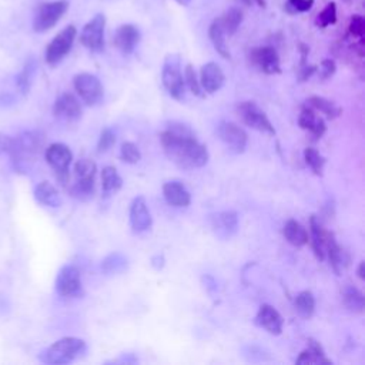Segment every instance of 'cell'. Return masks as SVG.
Listing matches in <instances>:
<instances>
[{
    "mask_svg": "<svg viewBox=\"0 0 365 365\" xmlns=\"http://www.w3.org/2000/svg\"><path fill=\"white\" fill-rule=\"evenodd\" d=\"M56 291L64 298H76L83 294L81 275L76 265L66 264L60 268L56 277Z\"/></svg>",
    "mask_w": 365,
    "mask_h": 365,
    "instance_id": "30bf717a",
    "label": "cell"
},
{
    "mask_svg": "<svg viewBox=\"0 0 365 365\" xmlns=\"http://www.w3.org/2000/svg\"><path fill=\"white\" fill-rule=\"evenodd\" d=\"M163 195L165 201L177 208L188 207L191 202V194L187 190V187L177 180H171L164 182L163 185Z\"/></svg>",
    "mask_w": 365,
    "mask_h": 365,
    "instance_id": "44dd1931",
    "label": "cell"
},
{
    "mask_svg": "<svg viewBox=\"0 0 365 365\" xmlns=\"http://www.w3.org/2000/svg\"><path fill=\"white\" fill-rule=\"evenodd\" d=\"M364 268H365V262L361 261L359 265H358V269H356V274H358L359 279H365V271H364Z\"/></svg>",
    "mask_w": 365,
    "mask_h": 365,
    "instance_id": "7dc6e473",
    "label": "cell"
},
{
    "mask_svg": "<svg viewBox=\"0 0 365 365\" xmlns=\"http://www.w3.org/2000/svg\"><path fill=\"white\" fill-rule=\"evenodd\" d=\"M34 198L38 204L50 208H57L61 205V197L57 188L50 181H41L36 185Z\"/></svg>",
    "mask_w": 365,
    "mask_h": 365,
    "instance_id": "d4e9b609",
    "label": "cell"
},
{
    "mask_svg": "<svg viewBox=\"0 0 365 365\" xmlns=\"http://www.w3.org/2000/svg\"><path fill=\"white\" fill-rule=\"evenodd\" d=\"M73 86L80 98L87 106H97L104 97V88L100 80L90 73H78L73 78Z\"/></svg>",
    "mask_w": 365,
    "mask_h": 365,
    "instance_id": "9c48e42d",
    "label": "cell"
},
{
    "mask_svg": "<svg viewBox=\"0 0 365 365\" xmlns=\"http://www.w3.org/2000/svg\"><path fill=\"white\" fill-rule=\"evenodd\" d=\"M250 61L265 74H278L281 73L279 57L274 47L261 46L250 51Z\"/></svg>",
    "mask_w": 365,
    "mask_h": 365,
    "instance_id": "4fadbf2b",
    "label": "cell"
},
{
    "mask_svg": "<svg viewBox=\"0 0 365 365\" xmlns=\"http://www.w3.org/2000/svg\"><path fill=\"white\" fill-rule=\"evenodd\" d=\"M348 33L354 38L364 40V36H365V20H364V17L361 14H354L351 17L349 24H348Z\"/></svg>",
    "mask_w": 365,
    "mask_h": 365,
    "instance_id": "b9f144b4",
    "label": "cell"
},
{
    "mask_svg": "<svg viewBox=\"0 0 365 365\" xmlns=\"http://www.w3.org/2000/svg\"><path fill=\"white\" fill-rule=\"evenodd\" d=\"M255 324L272 335H279L284 328L281 314L269 304H262L255 315Z\"/></svg>",
    "mask_w": 365,
    "mask_h": 365,
    "instance_id": "ac0fdd59",
    "label": "cell"
},
{
    "mask_svg": "<svg viewBox=\"0 0 365 365\" xmlns=\"http://www.w3.org/2000/svg\"><path fill=\"white\" fill-rule=\"evenodd\" d=\"M47 164L53 168L57 180L66 184L68 180V167L73 160L71 150L63 143H53L46 148L44 153Z\"/></svg>",
    "mask_w": 365,
    "mask_h": 365,
    "instance_id": "52a82bcc",
    "label": "cell"
},
{
    "mask_svg": "<svg viewBox=\"0 0 365 365\" xmlns=\"http://www.w3.org/2000/svg\"><path fill=\"white\" fill-rule=\"evenodd\" d=\"M77 30L73 24L64 27L60 33L54 36V38L48 43L46 48V61L50 66L58 64L71 50L73 43L76 40Z\"/></svg>",
    "mask_w": 365,
    "mask_h": 365,
    "instance_id": "ba28073f",
    "label": "cell"
},
{
    "mask_svg": "<svg viewBox=\"0 0 365 365\" xmlns=\"http://www.w3.org/2000/svg\"><path fill=\"white\" fill-rule=\"evenodd\" d=\"M335 70H336L335 61L331 60V58H325V60H322V63H321V66H319V77H321L322 80H327V78H329L331 76H334Z\"/></svg>",
    "mask_w": 365,
    "mask_h": 365,
    "instance_id": "f6af8a7d",
    "label": "cell"
},
{
    "mask_svg": "<svg viewBox=\"0 0 365 365\" xmlns=\"http://www.w3.org/2000/svg\"><path fill=\"white\" fill-rule=\"evenodd\" d=\"M120 157L123 161L128 164H137L141 160V153L140 148L131 143V141H124L120 148Z\"/></svg>",
    "mask_w": 365,
    "mask_h": 365,
    "instance_id": "ab89813d",
    "label": "cell"
},
{
    "mask_svg": "<svg viewBox=\"0 0 365 365\" xmlns=\"http://www.w3.org/2000/svg\"><path fill=\"white\" fill-rule=\"evenodd\" d=\"M237 113L241 117L242 123L247 124L248 127L258 130L261 133H267L269 135L275 134V128L272 125V123L269 121V118L267 117V114L264 113V110L254 101H241L237 106Z\"/></svg>",
    "mask_w": 365,
    "mask_h": 365,
    "instance_id": "8992f818",
    "label": "cell"
},
{
    "mask_svg": "<svg viewBox=\"0 0 365 365\" xmlns=\"http://www.w3.org/2000/svg\"><path fill=\"white\" fill-rule=\"evenodd\" d=\"M123 185V180L120 177V174L117 173V170L111 165H107L103 168L101 171V187H103V192L106 195H110L113 192H117Z\"/></svg>",
    "mask_w": 365,
    "mask_h": 365,
    "instance_id": "4dcf8cb0",
    "label": "cell"
},
{
    "mask_svg": "<svg viewBox=\"0 0 365 365\" xmlns=\"http://www.w3.org/2000/svg\"><path fill=\"white\" fill-rule=\"evenodd\" d=\"M304 160L307 163V165L312 170L314 174L317 175H322V170H324V165H325V158L322 157V154L312 148V147H307L304 150Z\"/></svg>",
    "mask_w": 365,
    "mask_h": 365,
    "instance_id": "d590c367",
    "label": "cell"
},
{
    "mask_svg": "<svg viewBox=\"0 0 365 365\" xmlns=\"http://www.w3.org/2000/svg\"><path fill=\"white\" fill-rule=\"evenodd\" d=\"M184 83L188 86V88L191 90V93L194 96L201 97L202 96V88L200 84V78L192 67V64H187L184 68Z\"/></svg>",
    "mask_w": 365,
    "mask_h": 365,
    "instance_id": "60d3db41",
    "label": "cell"
},
{
    "mask_svg": "<svg viewBox=\"0 0 365 365\" xmlns=\"http://www.w3.org/2000/svg\"><path fill=\"white\" fill-rule=\"evenodd\" d=\"M220 20H221L225 34L232 36L238 30L241 21H242V11L238 7H231L220 17Z\"/></svg>",
    "mask_w": 365,
    "mask_h": 365,
    "instance_id": "e575fe53",
    "label": "cell"
},
{
    "mask_svg": "<svg viewBox=\"0 0 365 365\" xmlns=\"http://www.w3.org/2000/svg\"><path fill=\"white\" fill-rule=\"evenodd\" d=\"M342 302L345 308L354 314H362L365 308L364 294L354 285H345L342 289Z\"/></svg>",
    "mask_w": 365,
    "mask_h": 365,
    "instance_id": "f1b7e54d",
    "label": "cell"
},
{
    "mask_svg": "<svg viewBox=\"0 0 365 365\" xmlns=\"http://www.w3.org/2000/svg\"><path fill=\"white\" fill-rule=\"evenodd\" d=\"M140 40V31L134 24H121L115 33L113 43L123 54H131Z\"/></svg>",
    "mask_w": 365,
    "mask_h": 365,
    "instance_id": "ffe728a7",
    "label": "cell"
},
{
    "mask_svg": "<svg viewBox=\"0 0 365 365\" xmlns=\"http://www.w3.org/2000/svg\"><path fill=\"white\" fill-rule=\"evenodd\" d=\"M43 147V135L38 131H24L19 137L13 138L9 154L11 155L16 171L26 173L30 168L31 161L40 153Z\"/></svg>",
    "mask_w": 365,
    "mask_h": 365,
    "instance_id": "7a4b0ae2",
    "label": "cell"
},
{
    "mask_svg": "<svg viewBox=\"0 0 365 365\" xmlns=\"http://www.w3.org/2000/svg\"><path fill=\"white\" fill-rule=\"evenodd\" d=\"M282 234H284V238L295 247H302L309 241V235L305 227L297 220H288L282 228Z\"/></svg>",
    "mask_w": 365,
    "mask_h": 365,
    "instance_id": "484cf974",
    "label": "cell"
},
{
    "mask_svg": "<svg viewBox=\"0 0 365 365\" xmlns=\"http://www.w3.org/2000/svg\"><path fill=\"white\" fill-rule=\"evenodd\" d=\"M11 141H13L11 137L0 133V155L4 153H9V150L11 147Z\"/></svg>",
    "mask_w": 365,
    "mask_h": 365,
    "instance_id": "bcb514c9",
    "label": "cell"
},
{
    "mask_svg": "<svg viewBox=\"0 0 365 365\" xmlns=\"http://www.w3.org/2000/svg\"><path fill=\"white\" fill-rule=\"evenodd\" d=\"M224 81H225V76L217 63L208 61L201 67L200 84L202 91L208 94H214L224 86Z\"/></svg>",
    "mask_w": 365,
    "mask_h": 365,
    "instance_id": "e0dca14e",
    "label": "cell"
},
{
    "mask_svg": "<svg viewBox=\"0 0 365 365\" xmlns=\"http://www.w3.org/2000/svg\"><path fill=\"white\" fill-rule=\"evenodd\" d=\"M97 165L90 158H80L74 164V177L76 180H86V178H96Z\"/></svg>",
    "mask_w": 365,
    "mask_h": 365,
    "instance_id": "8d00e7d4",
    "label": "cell"
},
{
    "mask_svg": "<svg viewBox=\"0 0 365 365\" xmlns=\"http://www.w3.org/2000/svg\"><path fill=\"white\" fill-rule=\"evenodd\" d=\"M208 36H210V40H211L214 48L217 50V53L224 58H230L231 56H230V51H228V46L225 43V31H224V27L221 24L220 17L212 20V23L210 24Z\"/></svg>",
    "mask_w": 365,
    "mask_h": 365,
    "instance_id": "83f0119b",
    "label": "cell"
},
{
    "mask_svg": "<svg viewBox=\"0 0 365 365\" xmlns=\"http://www.w3.org/2000/svg\"><path fill=\"white\" fill-rule=\"evenodd\" d=\"M325 257H328L329 259V265L334 269V272L336 275H341L345 268L349 264V255L348 252L336 242L334 234H329V238L327 241V247H325Z\"/></svg>",
    "mask_w": 365,
    "mask_h": 365,
    "instance_id": "7402d4cb",
    "label": "cell"
},
{
    "mask_svg": "<svg viewBox=\"0 0 365 365\" xmlns=\"http://www.w3.org/2000/svg\"><path fill=\"white\" fill-rule=\"evenodd\" d=\"M128 265V259L123 252L114 251L111 254H108L100 264V269L103 271V274L106 275H114V274H120L123 271L127 269Z\"/></svg>",
    "mask_w": 365,
    "mask_h": 365,
    "instance_id": "f546056e",
    "label": "cell"
},
{
    "mask_svg": "<svg viewBox=\"0 0 365 365\" xmlns=\"http://www.w3.org/2000/svg\"><path fill=\"white\" fill-rule=\"evenodd\" d=\"M36 68H37L36 60L34 58H29L26 61L23 70L17 74L16 86L20 90L21 94H27L29 93V90L31 87V83H33V78H34V74H36Z\"/></svg>",
    "mask_w": 365,
    "mask_h": 365,
    "instance_id": "d6a6232c",
    "label": "cell"
},
{
    "mask_svg": "<svg viewBox=\"0 0 365 365\" xmlns=\"http://www.w3.org/2000/svg\"><path fill=\"white\" fill-rule=\"evenodd\" d=\"M53 113L57 118L73 123L81 117V106L71 93H63L56 98Z\"/></svg>",
    "mask_w": 365,
    "mask_h": 365,
    "instance_id": "9a60e30c",
    "label": "cell"
},
{
    "mask_svg": "<svg viewBox=\"0 0 365 365\" xmlns=\"http://www.w3.org/2000/svg\"><path fill=\"white\" fill-rule=\"evenodd\" d=\"M241 1H242V3H244V4H247V6H250V4H251V1H252V0H241Z\"/></svg>",
    "mask_w": 365,
    "mask_h": 365,
    "instance_id": "f907efd6",
    "label": "cell"
},
{
    "mask_svg": "<svg viewBox=\"0 0 365 365\" xmlns=\"http://www.w3.org/2000/svg\"><path fill=\"white\" fill-rule=\"evenodd\" d=\"M153 217L147 207L145 198L137 195L130 204V225L134 232H144L151 228Z\"/></svg>",
    "mask_w": 365,
    "mask_h": 365,
    "instance_id": "5bb4252c",
    "label": "cell"
},
{
    "mask_svg": "<svg viewBox=\"0 0 365 365\" xmlns=\"http://www.w3.org/2000/svg\"><path fill=\"white\" fill-rule=\"evenodd\" d=\"M175 1H177L178 4H181V6H188L191 0H175Z\"/></svg>",
    "mask_w": 365,
    "mask_h": 365,
    "instance_id": "c3c4849f",
    "label": "cell"
},
{
    "mask_svg": "<svg viewBox=\"0 0 365 365\" xmlns=\"http://www.w3.org/2000/svg\"><path fill=\"white\" fill-rule=\"evenodd\" d=\"M299 51H301V63H299V67H298V78H299V81H305L318 70V67L311 66V64L307 63V57H308V53H309V48H308L307 44L301 43L299 44Z\"/></svg>",
    "mask_w": 365,
    "mask_h": 365,
    "instance_id": "74e56055",
    "label": "cell"
},
{
    "mask_svg": "<svg viewBox=\"0 0 365 365\" xmlns=\"http://www.w3.org/2000/svg\"><path fill=\"white\" fill-rule=\"evenodd\" d=\"M259 7H265V0H254Z\"/></svg>",
    "mask_w": 365,
    "mask_h": 365,
    "instance_id": "681fc988",
    "label": "cell"
},
{
    "mask_svg": "<svg viewBox=\"0 0 365 365\" xmlns=\"http://www.w3.org/2000/svg\"><path fill=\"white\" fill-rule=\"evenodd\" d=\"M309 232H311L309 241H311L312 251L319 261H324L325 259V247H327V241H328L331 232L324 228L321 220L317 215H311V218H309Z\"/></svg>",
    "mask_w": 365,
    "mask_h": 365,
    "instance_id": "d6986e66",
    "label": "cell"
},
{
    "mask_svg": "<svg viewBox=\"0 0 365 365\" xmlns=\"http://www.w3.org/2000/svg\"><path fill=\"white\" fill-rule=\"evenodd\" d=\"M217 134L220 140L235 154L244 153L248 144L247 133L235 123L221 121L217 125Z\"/></svg>",
    "mask_w": 365,
    "mask_h": 365,
    "instance_id": "7c38bea8",
    "label": "cell"
},
{
    "mask_svg": "<svg viewBox=\"0 0 365 365\" xmlns=\"http://www.w3.org/2000/svg\"><path fill=\"white\" fill-rule=\"evenodd\" d=\"M308 107H311L314 111H318L321 113L324 117L329 118V120H334L336 117L341 115L342 113V108L339 106H336L334 101L325 98V97H319V96H312L307 100V104Z\"/></svg>",
    "mask_w": 365,
    "mask_h": 365,
    "instance_id": "4316f807",
    "label": "cell"
},
{
    "mask_svg": "<svg viewBox=\"0 0 365 365\" xmlns=\"http://www.w3.org/2000/svg\"><path fill=\"white\" fill-rule=\"evenodd\" d=\"M94 187H96V178L76 180L70 187V194L80 201H87L93 197Z\"/></svg>",
    "mask_w": 365,
    "mask_h": 365,
    "instance_id": "836d02e7",
    "label": "cell"
},
{
    "mask_svg": "<svg viewBox=\"0 0 365 365\" xmlns=\"http://www.w3.org/2000/svg\"><path fill=\"white\" fill-rule=\"evenodd\" d=\"M114 143H115V133L111 128H104L97 141V151L106 153L114 145Z\"/></svg>",
    "mask_w": 365,
    "mask_h": 365,
    "instance_id": "7bdbcfd3",
    "label": "cell"
},
{
    "mask_svg": "<svg viewBox=\"0 0 365 365\" xmlns=\"http://www.w3.org/2000/svg\"><path fill=\"white\" fill-rule=\"evenodd\" d=\"M104 27H106V17L104 14H96L81 30L80 43L91 50V51H101L104 48Z\"/></svg>",
    "mask_w": 365,
    "mask_h": 365,
    "instance_id": "8fae6325",
    "label": "cell"
},
{
    "mask_svg": "<svg viewBox=\"0 0 365 365\" xmlns=\"http://www.w3.org/2000/svg\"><path fill=\"white\" fill-rule=\"evenodd\" d=\"M298 124L302 130H307L312 135L314 140L321 138L327 130L324 118L317 115V111H314L308 106L302 107L299 117H298Z\"/></svg>",
    "mask_w": 365,
    "mask_h": 365,
    "instance_id": "603a6c76",
    "label": "cell"
},
{
    "mask_svg": "<svg viewBox=\"0 0 365 365\" xmlns=\"http://www.w3.org/2000/svg\"><path fill=\"white\" fill-rule=\"evenodd\" d=\"M211 228L217 237L228 240L238 231V215L235 211H220L210 218Z\"/></svg>",
    "mask_w": 365,
    "mask_h": 365,
    "instance_id": "2e32d148",
    "label": "cell"
},
{
    "mask_svg": "<svg viewBox=\"0 0 365 365\" xmlns=\"http://www.w3.org/2000/svg\"><path fill=\"white\" fill-rule=\"evenodd\" d=\"M161 81L167 93L174 100H182L185 93L184 76L181 71V57L178 54H167L163 63Z\"/></svg>",
    "mask_w": 365,
    "mask_h": 365,
    "instance_id": "277c9868",
    "label": "cell"
},
{
    "mask_svg": "<svg viewBox=\"0 0 365 365\" xmlns=\"http://www.w3.org/2000/svg\"><path fill=\"white\" fill-rule=\"evenodd\" d=\"M336 21V4L334 1L328 3L317 16L315 19V24L319 29H325L331 24H334Z\"/></svg>",
    "mask_w": 365,
    "mask_h": 365,
    "instance_id": "f35d334b",
    "label": "cell"
},
{
    "mask_svg": "<svg viewBox=\"0 0 365 365\" xmlns=\"http://www.w3.org/2000/svg\"><path fill=\"white\" fill-rule=\"evenodd\" d=\"M67 9H68L67 0H56V1L40 4L33 19L34 31L43 33L54 27L57 21L63 17V14L67 11Z\"/></svg>",
    "mask_w": 365,
    "mask_h": 365,
    "instance_id": "5b68a950",
    "label": "cell"
},
{
    "mask_svg": "<svg viewBox=\"0 0 365 365\" xmlns=\"http://www.w3.org/2000/svg\"><path fill=\"white\" fill-rule=\"evenodd\" d=\"M314 6V0H287L285 10L291 14L308 11Z\"/></svg>",
    "mask_w": 365,
    "mask_h": 365,
    "instance_id": "ee69618b",
    "label": "cell"
},
{
    "mask_svg": "<svg viewBox=\"0 0 365 365\" xmlns=\"http://www.w3.org/2000/svg\"><path fill=\"white\" fill-rule=\"evenodd\" d=\"M295 311L298 312L299 317L308 319L314 315L315 311V297L311 291H301L294 301Z\"/></svg>",
    "mask_w": 365,
    "mask_h": 365,
    "instance_id": "1f68e13d",
    "label": "cell"
},
{
    "mask_svg": "<svg viewBox=\"0 0 365 365\" xmlns=\"http://www.w3.org/2000/svg\"><path fill=\"white\" fill-rule=\"evenodd\" d=\"M160 141L167 157L180 168H200L208 163V150L194 133L181 123H170L160 134Z\"/></svg>",
    "mask_w": 365,
    "mask_h": 365,
    "instance_id": "6da1fadb",
    "label": "cell"
},
{
    "mask_svg": "<svg viewBox=\"0 0 365 365\" xmlns=\"http://www.w3.org/2000/svg\"><path fill=\"white\" fill-rule=\"evenodd\" d=\"M86 342L76 336H64L53 342L44 352H41L40 359L51 365H63L76 361L86 354Z\"/></svg>",
    "mask_w": 365,
    "mask_h": 365,
    "instance_id": "3957f363",
    "label": "cell"
},
{
    "mask_svg": "<svg viewBox=\"0 0 365 365\" xmlns=\"http://www.w3.org/2000/svg\"><path fill=\"white\" fill-rule=\"evenodd\" d=\"M299 365H331L332 361L327 358L324 348L315 339H308L307 348L295 359Z\"/></svg>",
    "mask_w": 365,
    "mask_h": 365,
    "instance_id": "cb8c5ba5",
    "label": "cell"
}]
</instances>
